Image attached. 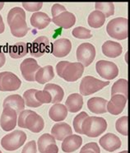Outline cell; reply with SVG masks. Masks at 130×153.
Wrapping results in <instances>:
<instances>
[{
  "label": "cell",
  "mask_w": 130,
  "mask_h": 153,
  "mask_svg": "<svg viewBox=\"0 0 130 153\" xmlns=\"http://www.w3.org/2000/svg\"><path fill=\"white\" fill-rule=\"evenodd\" d=\"M7 20L11 33L15 37H24L29 31L26 22V13L22 8L19 7L12 8L7 14Z\"/></svg>",
  "instance_id": "6da1fadb"
},
{
  "label": "cell",
  "mask_w": 130,
  "mask_h": 153,
  "mask_svg": "<svg viewBox=\"0 0 130 153\" xmlns=\"http://www.w3.org/2000/svg\"><path fill=\"white\" fill-rule=\"evenodd\" d=\"M57 74L67 82H76L82 76L84 66L82 63L61 61L56 65Z\"/></svg>",
  "instance_id": "7a4b0ae2"
},
{
  "label": "cell",
  "mask_w": 130,
  "mask_h": 153,
  "mask_svg": "<svg viewBox=\"0 0 130 153\" xmlns=\"http://www.w3.org/2000/svg\"><path fill=\"white\" fill-rule=\"evenodd\" d=\"M17 124L20 128H27L35 133H40L45 126L43 118L30 110H23L19 114Z\"/></svg>",
  "instance_id": "3957f363"
},
{
  "label": "cell",
  "mask_w": 130,
  "mask_h": 153,
  "mask_svg": "<svg viewBox=\"0 0 130 153\" xmlns=\"http://www.w3.org/2000/svg\"><path fill=\"white\" fill-rule=\"evenodd\" d=\"M52 22L56 26L63 29H69L76 23V17L74 13H69L63 5L59 4H53L51 8Z\"/></svg>",
  "instance_id": "277c9868"
},
{
  "label": "cell",
  "mask_w": 130,
  "mask_h": 153,
  "mask_svg": "<svg viewBox=\"0 0 130 153\" xmlns=\"http://www.w3.org/2000/svg\"><path fill=\"white\" fill-rule=\"evenodd\" d=\"M107 129V122L101 117L88 116L82 125V134L89 137H97Z\"/></svg>",
  "instance_id": "5b68a950"
},
{
  "label": "cell",
  "mask_w": 130,
  "mask_h": 153,
  "mask_svg": "<svg viewBox=\"0 0 130 153\" xmlns=\"http://www.w3.org/2000/svg\"><path fill=\"white\" fill-rule=\"evenodd\" d=\"M128 23L129 21L124 17L114 18L107 24V33L115 40H125L128 38Z\"/></svg>",
  "instance_id": "8992f818"
},
{
  "label": "cell",
  "mask_w": 130,
  "mask_h": 153,
  "mask_svg": "<svg viewBox=\"0 0 130 153\" xmlns=\"http://www.w3.org/2000/svg\"><path fill=\"white\" fill-rule=\"evenodd\" d=\"M27 140V134L23 131L15 130L8 133L1 140V146L6 151L13 152L19 149Z\"/></svg>",
  "instance_id": "52a82bcc"
},
{
  "label": "cell",
  "mask_w": 130,
  "mask_h": 153,
  "mask_svg": "<svg viewBox=\"0 0 130 153\" xmlns=\"http://www.w3.org/2000/svg\"><path fill=\"white\" fill-rule=\"evenodd\" d=\"M110 84V82H103L91 76H87L82 78L80 84V93L82 96H90L91 94L101 90L103 87Z\"/></svg>",
  "instance_id": "ba28073f"
},
{
  "label": "cell",
  "mask_w": 130,
  "mask_h": 153,
  "mask_svg": "<svg viewBox=\"0 0 130 153\" xmlns=\"http://www.w3.org/2000/svg\"><path fill=\"white\" fill-rule=\"evenodd\" d=\"M22 85L19 77L11 72L0 73V91H14L18 90Z\"/></svg>",
  "instance_id": "9c48e42d"
},
{
  "label": "cell",
  "mask_w": 130,
  "mask_h": 153,
  "mask_svg": "<svg viewBox=\"0 0 130 153\" xmlns=\"http://www.w3.org/2000/svg\"><path fill=\"white\" fill-rule=\"evenodd\" d=\"M96 58V49L90 43H82L77 47V59L78 63L87 67L92 63Z\"/></svg>",
  "instance_id": "30bf717a"
},
{
  "label": "cell",
  "mask_w": 130,
  "mask_h": 153,
  "mask_svg": "<svg viewBox=\"0 0 130 153\" xmlns=\"http://www.w3.org/2000/svg\"><path fill=\"white\" fill-rule=\"evenodd\" d=\"M97 73L106 80H112L119 75V68L114 63L100 60L96 64Z\"/></svg>",
  "instance_id": "8fae6325"
},
{
  "label": "cell",
  "mask_w": 130,
  "mask_h": 153,
  "mask_svg": "<svg viewBox=\"0 0 130 153\" xmlns=\"http://www.w3.org/2000/svg\"><path fill=\"white\" fill-rule=\"evenodd\" d=\"M17 123V114L12 108H4L0 119V125L2 129L9 132L15 128Z\"/></svg>",
  "instance_id": "7c38bea8"
},
{
  "label": "cell",
  "mask_w": 130,
  "mask_h": 153,
  "mask_svg": "<svg viewBox=\"0 0 130 153\" xmlns=\"http://www.w3.org/2000/svg\"><path fill=\"white\" fill-rule=\"evenodd\" d=\"M40 67L37 63L36 60L32 58H28L27 59L22 61L21 63L20 69L22 75L28 82H34L35 76L36 74L37 71L40 69Z\"/></svg>",
  "instance_id": "4fadbf2b"
},
{
  "label": "cell",
  "mask_w": 130,
  "mask_h": 153,
  "mask_svg": "<svg viewBox=\"0 0 130 153\" xmlns=\"http://www.w3.org/2000/svg\"><path fill=\"white\" fill-rule=\"evenodd\" d=\"M50 40L45 36H40L36 38L32 43L28 45V49H30V55L36 58L43 56L46 52H49Z\"/></svg>",
  "instance_id": "5bb4252c"
},
{
  "label": "cell",
  "mask_w": 130,
  "mask_h": 153,
  "mask_svg": "<svg viewBox=\"0 0 130 153\" xmlns=\"http://www.w3.org/2000/svg\"><path fill=\"white\" fill-rule=\"evenodd\" d=\"M99 142L100 146H102L104 150L110 152H113L114 151L120 149L122 144L120 137L111 133H106L105 135L101 137Z\"/></svg>",
  "instance_id": "9a60e30c"
},
{
  "label": "cell",
  "mask_w": 130,
  "mask_h": 153,
  "mask_svg": "<svg viewBox=\"0 0 130 153\" xmlns=\"http://www.w3.org/2000/svg\"><path fill=\"white\" fill-rule=\"evenodd\" d=\"M127 99L122 95L111 96V99L107 102L106 110L113 115H118L123 112L127 103Z\"/></svg>",
  "instance_id": "2e32d148"
},
{
  "label": "cell",
  "mask_w": 130,
  "mask_h": 153,
  "mask_svg": "<svg viewBox=\"0 0 130 153\" xmlns=\"http://www.w3.org/2000/svg\"><path fill=\"white\" fill-rule=\"evenodd\" d=\"M72 50V43L68 39L61 38L58 39L53 44L52 53L55 57L63 58L67 56Z\"/></svg>",
  "instance_id": "e0dca14e"
},
{
  "label": "cell",
  "mask_w": 130,
  "mask_h": 153,
  "mask_svg": "<svg viewBox=\"0 0 130 153\" xmlns=\"http://www.w3.org/2000/svg\"><path fill=\"white\" fill-rule=\"evenodd\" d=\"M82 144V138L79 135L71 134L63 140L61 148L66 153H72L80 148Z\"/></svg>",
  "instance_id": "ac0fdd59"
},
{
  "label": "cell",
  "mask_w": 130,
  "mask_h": 153,
  "mask_svg": "<svg viewBox=\"0 0 130 153\" xmlns=\"http://www.w3.org/2000/svg\"><path fill=\"white\" fill-rule=\"evenodd\" d=\"M3 107L12 108L17 112V114H20L25 109V102L23 98L19 95H11L4 99Z\"/></svg>",
  "instance_id": "d6986e66"
},
{
  "label": "cell",
  "mask_w": 130,
  "mask_h": 153,
  "mask_svg": "<svg viewBox=\"0 0 130 153\" xmlns=\"http://www.w3.org/2000/svg\"><path fill=\"white\" fill-rule=\"evenodd\" d=\"M71 134H73L72 128L69 126V124L63 122L54 124L51 129V135L55 138V140L59 141H63L65 137Z\"/></svg>",
  "instance_id": "ffe728a7"
},
{
  "label": "cell",
  "mask_w": 130,
  "mask_h": 153,
  "mask_svg": "<svg viewBox=\"0 0 130 153\" xmlns=\"http://www.w3.org/2000/svg\"><path fill=\"white\" fill-rule=\"evenodd\" d=\"M107 101L101 97H92L87 101V107L91 112L94 114H105L107 111Z\"/></svg>",
  "instance_id": "44dd1931"
},
{
  "label": "cell",
  "mask_w": 130,
  "mask_h": 153,
  "mask_svg": "<svg viewBox=\"0 0 130 153\" xmlns=\"http://www.w3.org/2000/svg\"><path fill=\"white\" fill-rule=\"evenodd\" d=\"M122 45L118 42L108 40L102 45V53L109 58H117L122 53Z\"/></svg>",
  "instance_id": "7402d4cb"
},
{
  "label": "cell",
  "mask_w": 130,
  "mask_h": 153,
  "mask_svg": "<svg viewBox=\"0 0 130 153\" xmlns=\"http://www.w3.org/2000/svg\"><path fill=\"white\" fill-rule=\"evenodd\" d=\"M51 19L50 17L45 13L37 12L32 14L30 17V24L34 28H36L39 30H42L50 23Z\"/></svg>",
  "instance_id": "603a6c76"
},
{
  "label": "cell",
  "mask_w": 130,
  "mask_h": 153,
  "mask_svg": "<svg viewBox=\"0 0 130 153\" xmlns=\"http://www.w3.org/2000/svg\"><path fill=\"white\" fill-rule=\"evenodd\" d=\"M66 108L71 113H77L80 111L83 105V99L80 94H71L66 100Z\"/></svg>",
  "instance_id": "cb8c5ba5"
},
{
  "label": "cell",
  "mask_w": 130,
  "mask_h": 153,
  "mask_svg": "<svg viewBox=\"0 0 130 153\" xmlns=\"http://www.w3.org/2000/svg\"><path fill=\"white\" fill-rule=\"evenodd\" d=\"M50 118L55 122H61L68 116V110L66 106L62 104H54L50 107L49 111Z\"/></svg>",
  "instance_id": "d4e9b609"
},
{
  "label": "cell",
  "mask_w": 130,
  "mask_h": 153,
  "mask_svg": "<svg viewBox=\"0 0 130 153\" xmlns=\"http://www.w3.org/2000/svg\"><path fill=\"white\" fill-rule=\"evenodd\" d=\"M44 91H46L51 97V103L59 104L63 100L64 92L62 87L53 83H48L44 87Z\"/></svg>",
  "instance_id": "484cf974"
},
{
  "label": "cell",
  "mask_w": 130,
  "mask_h": 153,
  "mask_svg": "<svg viewBox=\"0 0 130 153\" xmlns=\"http://www.w3.org/2000/svg\"><path fill=\"white\" fill-rule=\"evenodd\" d=\"M53 77H54V73H53V67L51 65H47L43 68H40L37 71L35 76V81H36L40 84H45L52 80Z\"/></svg>",
  "instance_id": "4316f807"
},
{
  "label": "cell",
  "mask_w": 130,
  "mask_h": 153,
  "mask_svg": "<svg viewBox=\"0 0 130 153\" xmlns=\"http://www.w3.org/2000/svg\"><path fill=\"white\" fill-rule=\"evenodd\" d=\"M28 51V45L24 42H17L9 47V54L13 59H21L26 56Z\"/></svg>",
  "instance_id": "83f0119b"
},
{
  "label": "cell",
  "mask_w": 130,
  "mask_h": 153,
  "mask_svg": "<svg viewBox=\"0 0 130 153\" xmlns=\"http://www.w3.org/2000/svg\"><path fill=\"white\" fill-rule=\"evenodd\" d=\"M128 80L119 79L113 84L111 88V96L114 95H122L128 100Z\"/></svg>",
  "instance_id": "f1b7e54d"
},
{
  "label": "cell",
  "mask_w": 130,
  "mask_h": 153,
  "mask_svg": "<svg viewBox=\"0 0 130 153\" xmlns=\"http://www.w3.org/2000/svg\"><path fill=\"white\" fill-rule=\"evenodd\" d=\"M105 16L97 10L91 12L88 17V24L92 28H100L105 24Z\"/></svg>",
  "instance_id": "f546056e"
},
{
  "label": "cell",
  "mask_w": 130,
  "mask_h": 153,
  "mask_svg": "<svg viewBox=\"0 0 130 153\" xmlns=\"http://www.w3.org/2000/svg\"><path fill=\"white\" fill-rule=\"evenodd\" d=\"M53 143H56L55 138L51 134L45 133L43 135H41L38 139V143H37L38 149L40 153H44L45 151Z\"/></svg>",
  "instance_id": "4dcf8cb0"
},
{
  "label": "cell",
  "mask_w": 130,
  "mask_h": 153,
  "mask_svg": "<svg viewBox=\"0 0 130 153\" xmlns=\"http://www.w3.org/2000/svg\"><path fill=\"white\" fill-rule=\"evenodd\" d=\"M36 89H30L24 92L23 100L27 107L37 108L41 105L36 98Z\"/></svg>",
  "instance_id": "1f68e13d"
},
{
  "label": "cell",
  "mask_w": 130,
  "mask_h": 153,
  "mask_svg": "<svg viewBox=\"0 0 130 153\" xmlns=\"http://www.w3.org/2000/svg\"><path fill=\"white\" fill-rule=\"evenodd\" d=\"M95 7L103 14L105 18L110 17L114 13V5L113 3H97L95 4Z\"/></svg>",
  "instance_id": "d6a6232c"
},
{
  "label": "cell",
  "mask_w": 130,
  "mask_h": 153,
  "mask_svg": "<svg viewBox=\"0 0 130 153\" xmlns=\"http://www.w3.org/2000/svg\"><path fill=\"white\" fill-rule=\"evenodd\" d=\"M128 122H129V117L123 116L117 120L115 127L116 130L120 133H121L123 136H128L129 132H128Z\"/></svg>",
  "instance_id": "836d02e7"
},
{
  "label": "cell",
  "mask_w": 130,
  "mask_h": 153,
  "mask_svg": "<svg viewBox=\"0 0 130 153\" xmlns=\"http://www.w3.org/2000/svg\"><path fill=\"white\" fill-rule=\"evenodd\" d=\"M72 34L74 37H76L77 39H82V40L90 39L92 37L91 30L83 27H77L74 28Z\"/></svg>",
  "instance_id": "e575fe53"
},
{
  "label": "cell",
  "mask_w": 130,
  "mask_h": 153,
  "mask_svg": "<svg viewBox=\"0 0 130 153\" xmlns=\"http://www.w3.org/2000/svg\"><path fill=\"white\" fill-rule=\"evenodd\" d=\"M88 116H89V115H88L86 112L82 111V112H81L80 114H78L77 116L74 118L73 123H74V130H75L76 133L82 134V123H83L84 120H86Z\"/></svg>",
  "instance_id": "d590c367"
},
{
  "label": "cell",
  "mask_w": 130,
  "mask_h": 153,
  "mask_svg": "<svg viewBox=\"0 0 130 153\" xmlns=\"http://www.w3.org/2000/svg\"><path fill=\"white\" fill-rule=\"evenodd\" d=\"M80 153H100V150L97 143H89L81 148Z\"/></svg>",
  "instance_id": "8d00e7d4"
},
{
  "label": "cell",
  "mask_w": 130,
  "mask_h": 153,
  "mask_svg": "<svg viewBox=\"0 0 130 153\" xmlns=\"http://www.w3.org/2000/svg\"><path fill=\"white\" fill-rule=\"evenodd\" d=\"M23 7L28 12H38L43 6L42 3H23Z\"/></svg>",
  "instance_id": "74e56055"
},
{
  "label": "cell",
  "mask_w": 130,
  "mask_h": 153,
  "mask_svg": "<svg viewBox=\"0 0 130 153\" xmlns=\"http://www.w3.org/2000/svg\"><path fill=\"white\" fill-rule=\"evenodd\" d=\"M36 143L35 141H30L25 145L22 153H36Z\"/></svg>",
  "instance_id": "f35d334b"
},
{
  "label": "cell",
  "mask_w": 130,
  "mask_h": 153,
  "mask_svg": "<svg viewBox=\"0 0 130 153\" xmlns=\"http://www.w3.org/2000/svg\"><path fill=\"white\" fill-rule=\"evenodd\" d=\"M44 153H59V147L56 145V143H53L45 151Z\"/></svg>",
  "instance_id": "ab89813d"
},
{
  "label": "cell",
  "mask_w": 130,
  "mask_h": 153,
  "mask_svg": "<svg viewBox=\"0 0 130 153\" xmlns=\"http://www.w3.org/2000/svg\"><path fill=\"white\" fill-rule=\"evenodd\" d=\"M5 61H6V58H5V55H4V52L2 51V50L0 49V68L4 66V63H5Z\"/></svg>",
  "instance_id": "60d3db41"
},
{
  "label": "cell",
  "mask_w": 130,
  "mask_h": 153,
  "mask_svg": "<svg viewBox=\"0 0 130 153\" xmlns=\"http://www.w3.org/2000/svg\"><path fill=\"white\" fill-rule=\"evenodd\" d=\"M5 29V26H4V20H3V17L0 15V34H2L4 31Z\"/></svg>",
  "instance_id": "b9f144b4"
},
{
  "label": "cell",
  "mask_w": 130,
  "mask_h": 153,
  "mask_svg": "<svg viewBox=\"0 0 130 153\" xmlns=\"http://www.w3.org/2000/svg\"><path fill=\"white\" fill-rule=\"evenodd\" d=\"M120 153H129V152H128V151H123V152H121Z\"/></svg>",
  "instance_id": "7bdbcfd3"
},
{
  "label": "cell",
  "mask_w": 130,
  "mask_h": 153,
  "mask_svg": "<svg viewBox=\"0 0 130 153\" xmlns=\"http://www.w3.org/2000/svg\"><path fill=\"white\" fill-rule=\"evenodd\" d=\"M0 153H3V152H1V151H0Z\"/></svg>",
  "instance_id": "ee69618b"
}]
</instances>
